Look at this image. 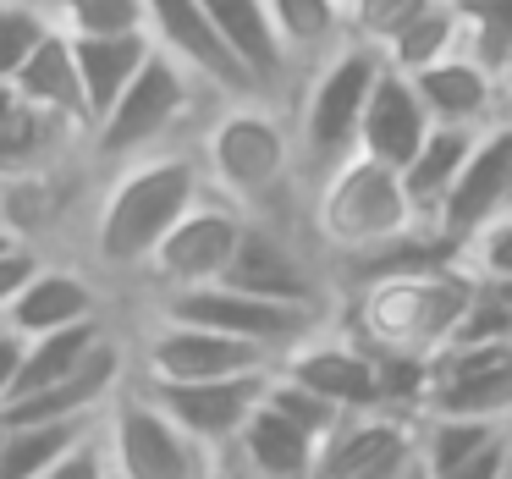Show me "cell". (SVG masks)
Listing matches in <instances>:
<instances>
[{"label": "cell", "instance_id": "obj_1", "mask_svg": "<svg viewBox=\"0 0 512 479\" xmlns=\"http://www.w3.org/2000/svg\"><path fill=\"white\" fill-rule=\"evenodd\" d=\"M210 193L199 166V149H160L111 177L89 215V265L100 276H144L166 232Z\"/></svg>", "mask_w": 512, "mask_h": 479}, {"label": "cell", "instance_id": "obj_2", "mask_svg": "<svg viewBox=\"0 0 512 479\" xmlns=\"http://www.w3.org/2000/svg\"><path fill=\"white\" fill-rule=\"evenodd\" d=\"M474 298V270L463 259L424 270L369 276L336 298V320L380 358H441Z\"/></svg>", "mask_w": 512, "mask_h": 479}, {"label": "cell", "instance_id": "obj_3", "mask_svg": "<svg viewBox=\"0 0 512 479\" xmlns=\"http://www.w3.org/2000/svg\"><path fill=\"white\" fill-rule=\"evenodd\" d=\"M199 166L215 199L237 204L248 221H287L292 204H303L292 122L276 100H221L199 133Z\"/></svg>", "mask_w": 512, "mask_h": 479}, {"label": "cell", "instance_id": "obj_4", "mask_svg": "<svg viewBox=\"0 0 512 479\" xmlns=\"http://www.w3.org/2000/svg\"><path fill=\"white\" fill-rule=\"evenodd\" d=\"M303 232L325 254V265H358L402 237L424 232L397 166H380L369 155H353L325 182H314L303 199Z\"/></svg>", "mask_w": 512, "mask_h": 479}, {"label": "cell", "instance_id": "obj_5", "mask_svg": "<svg viewBox=\"0 0 512 479\" xmlns=\"http://www.w3.org/2000/svg\"><path fill=\"white\" fill-rule=\"evenodd\" d=\"M375 78H380V56L369 45H358V39L303 72L298 105L287 111L303 199H309L314 182H325L336 166H347L358 155V127H364V105H369Z\"/></svg>", "mask_w": 512, "mask_h": 479}, {"label": "cell", "instance_id": "obj_6", "mask_svg": "<svg viewBox=\"0 0 512 479\" xmlns=\"http://www.w3.org/2000/svg\"><path fill=\"white\" fill-rule=\"evenodd\" d=\"M199 89L204 83L193 78L177 56H166V50L155 45V56L144 61V72L122 89V100L89 127V144H83L89 160L122 171L144 155L171 149V138L182 133V122H188L193 105H199Z\"/></svg>", "mask_w": 512, "mask_h": 479}, {"label": "cell", "instance_id": "obj_7", "mask_svg": "<svg viewBox=\"0 0 512 479\" xmlns=\"http://www.w3.org/2000/svg\"><path fill=\"white\" fill-rule=\"evenodd\" d=\"M100 441L116 479H210L215 468V457L138 380H127V391L105 408Z\"/></svg>", "mask_w": 512, "mask_h": 479}, {"label": "cell", "instance_id": "obj_8", "mask_svg": "<svg viewBox=\"0 0 512 479\" xmlns=\"http://www.w3.org/2000/svg\"><path fill=\"white\" fill-rule=\"evenodd\" d=\"M155 314L166 320H188V325H204V331H221V336H237V342L259 347L281 364L298 342H309L314 331L336 320L325 309H298V303H276V298H254L243 287H193V292H166L155 298Z\"/></svg>", "mask_w": 512, "mask_h": 479}, {"label": "cell", "instance_id": "obj_9", "mask_svg": "<svg viewBox=\"0 0 512 479\" xmlns=\"http://www.w3.org/2000/svg\"><path fill=\"white\" fill-rule=\"evenodd\" d=\"M254 369H276V358L237 336L166 320V314H155L144 342L133 347V380H149V386H199V380H232Z\"/></svg>", "mask_w": 512, "mask_h": 479}, {"label": "cell", "instance_id": "obj_10", "mask_svg": "<svg viewBox=\"0 0 512 479\" xmlns=\"http://www.w3.org/2000/svg\"><path fill=\"white\" fill-rule=\"evenodd\" d=\"M243 226H248V215L237 210V204L204 193V199L166 232V243L155 248V259L144 265V281L155 287V298L226 281L232 254H237V243H243Z\"/></svg>", "mask_w": 512, "mask_h": 479}, {"label": "cell", "instance_id": "obj_11", "mask_svg": "<svg viewBox=\"0 0 512 479\" xmlns=\"http://www.w3.org/2000/svg\"><path fill=\"white\" fill-rule=\"evenodd\" d=\"M309 479H424L419 413L402 408L347 413L320 441Z\"/></svg>", "mask_w": 512, "mask_h": 479}, {"label": "cell", "instance_id": "obj_12", "mask_svg": "<svg viewBox=\"0 0 512 479\" xmlns=\"http://www.w3.org/2000/svg\"><path fill=\"white\" fill-rule=\"evenodd\" d=\"M419 413L512 430V342L446 347L441 358H430V391H424Z\"/></svg>", "mask_w": 512, "mask_h": 479}, {"label": "cell", "instance_id": "obj_13", "mask_svg": "<svg viewBox=\"0 0 512 479\" xmlns=\"http://www.w3.org/2000/svg\"><path fill=\"white\" fill-rule=\"evenodd\" d=\"M276 369L292 375L298 386H309L314 397H325L336 413H375V408H386L380 358L369 353L342 320H331L325 331H314L309 342H298Z\"/></svg>", "mask_w": 512, "mask_h": 479}, {"label": "cell", "instance_id": "obj_14", "mask_svg": "<svg viewBox=\"0 0 512 479\" xmlns=\"http://www.w3.org/2000/svg\"><path fill=\"white\" fill-rule=\"evenodd\" d=\"M507 204H512V116H501L496 127H485L474 138V149H468L441 215H435V232L446 243L468 248Z\"/></svg>", "mask_w": 512, "mask_h": 479}, {"label": "cell", "instance_id": "obj_15", "mask_svg": "<svg viewBox=\"0 0 512 479\" xmlns=\"http://www.w3.org/2000/svg\"><path fill=\"white\" fill-rule=\"evenodd\" d=\"M270 375H276V369H254V375H232V380H199V386H149V380H138V386H144L210 457H226L232 441L243 435V424L254 419V408L265 402Z\"/></svg>", "mask_w": 512, "mask_h": 479}, {"label": "cell", "instance_id": "obj_16", "mask_svg": "<svg viewBox=\"0 0 512 479\" xmlns=\"http://www.w3.org/2000/svg\"><path fill=\"white\" fill-rule=\"evenodd\" d=\"M144 17H149V39L166 56H177L210 94H221V100H248L254 94V83L243 78V67L215 34L204 0H144Z\"/></svg>", "mask_w": 512, "mask_h": 479}, {"label": "cell", "instance_id": "obj_17", "mask_svg": "<svg viewBox=\"0 0 512 479\" xmlns=\"http://www.w3.org/2000/svg\"><path fill=\"white\" fill-rule=\"evenodd\" d=\"M105 303H100V281L78 265H39L34 276L23 281V292L12 298V309L0 314L6 331H17L23 342L34 336H50V331H67V325H83V320H100Z\"/></svg>", "mask_w": 512, "mask_h": 479}, {"label": "cell", "instance_id": "obj_18", "mask_svg": "<svg viewBox=\"0 0 512 479\" xmlns=\"http://www.w3.org/2000/svg\"><path fill=\"white\" fill-rule=\"evenodd\" d=\"M424 111H430L435 127H468V133H485L496 127L507 111V94H501V78L490 67H479L474 56H446L435 67H424L413 78Z\"/></svg>", "mask_w": 512, "mask_h": 479}, {"label": "cell", "instance_id": "obj_19", "mask_svg": "<svg viewBox=\"0 0 512 479\" xmlns=\"http://www.w3.org/2000/svg\"><path fill=\"white\" fill-rule=\"evenodd\" d=\"M204 12H210L221 45L232 50V61L243 67V78L254 83L259 100H276L298 78V67L287 61V50L276 39V23H270L265 0H204Z\"/></svg>", "mask_w": 512, "mask_h": 479}, {"label": "cell", "instance_id": "obj_20", "mask_svg": "<svg viewBox=\"0 0 512 479\" xmlns=\"http://www.w3.org/2000/svg\"><path fill=\"white\" fill-rule=\"evenodd\" d=\"M430 127L435 122H430V111H424L413 78H402V72H391L386 61H380V78H375L369 105H364V127H358V155L402 171L419 155L424 138H430Z\"/></svg>", "mask_w": 512, "mask_h": 479}, {"label": "cell", "instance_id": "obj_21", "mask_svg": "<svg viewBox=\"0 0 512 479\" xmlns=\"http://www.w3.org/2000/svg\"><path fill=\"white\" fill-rule=\"evenodd\" d=\"M314 457H320V441L309 430H298L287 413H276L270 402H259L254 419L243 424V435L226 452V463L243 479H309Z\"/></svg>", "mask_w": 512, "mask_h": 479}, {"label": "cell", "instance_id": "obj_22", "mask_svg": "<svg viewBox=\"0 0 512 479\" xmlns=\"http://www.w3.org/2000/svg\"><path fill=\"white\" fill-rule=\"evenodd\" d=\"M17 100L39 105V111L61 116V122L83 127L89 133V100H83V78H78V56H72V34L50 28L39 39V50L28 56V67L17 72Z\"/></svg>", "mask_w": 512, "mask_h": 479}, {"label": "cell", "instance_id": "obj_23", "mask_svg": "<svg viewBox=\"0 0 512 479\" xmlns=\"http://www.w3.org/2000/svg\"><path fill=\"white\" fill-rule=\"evenodd\" d=\"M78 56V78H83V100H89V127L122 100V89L144 72V61L155 56L149 34H100V39H72Z\"/></svg>", "mask_w": 512, "mask_h": 479}, {"label": "cell", "instance_id": "obj_24", "mask_svg": "<svg viewBox=\"0 0 512 479\" xmlns=\"http://www.w3.org/2000/svg\"><path fill=\"white\" fill-rule=\"evenodd\" d=\"M276 39L287 50V61L298 72L320 67L325 56H336L342 45H353L347 34V6L342 0H265Z\"/></svg>", "mask_w": 512, "mask_h": 479}, {"label": "cell", "instance_id": "obj_25", "mask_svg": "<svg viewBox=\"0 0 512 479\" xmlns=\"http://www.w3.org/2000/svg\"><path fill=\"white\" fill-rule=\"evenodd\" d=\"M474 138L479 133H468V127H430L419 155L402 166V188H408V199H413V210H419L424 226H435V215H441V204H446V193H452Z\"/></svg>", "mask_w": 512, "mask_h": 479}, {"label": "cell", "instance_id": "obj_26", "mask_svg": "<svg viewBox=\"0 0 512 479\" xmlns=\"http://www.w3.org/2000/svg\"><path fill=\"white\" fill-rule=\"evenodd\" d=\"M446 56H463V23H457L452 0H424L419 12L391 34V45L380 50V61L402 78H419L424 67H435Z\"/></svg>", "mask_w": 512, "mask_h": 479}, {"label": "cell", "instance_id": "obj_27", "mask_svg": "<svg viewBox=\"0 0 512 479\" xmlns=\"http://www.w3.org/2000/svg\"><path fill=\"white\" fill-rule=\"evenodd\" d=\"M111 325H105V314L100 320H83V325H67V331H50V336H34V342L23 347V369H17V391H12V402L17 397H28V391H39V386H56V380H67L78 364H89L94 353H100L105 342H111Z\"/></svg>", "mask_w": 512, "mask_h": 479}, {"label": "cell", "instance_id": "obj_28", "mask_svg": "<svg viewBox=\"0 0 512 479\" xmlns=\"http://www.w3.org/2000/svg\"><path fill=\"white\" fill-rule=\"evenodd\" d=\"M100 430V419L72 424H0V479H45L72 446Z\"/></svg>", "mask_w": 512, "mask_h": 479}, {"label": "cell", "instance_id": "obj_29", "mask_svg": "<svg viewBox=\"0 0 512 479\" xmlns=\"http://www.w3.org/2000/svg\"><path fill=\"white\" fill-rule=\"evenodd\" d=\"M512 430L479 419H441V413H419V457L424 479H452L463 463H474L479 452H490L496 441H507Z\"/></svg>", "mask_w": 512, "mask_h": 479}, {"label": "cell", "instance_id": "obj_30", "mask_svg": "<svg viewBox=\"0 0 512 479\" xmlns=\"http://www.w3.org/2000/svg\"><path fill=\"white\" fill-rule=\"evenodd\" d=\"M50 23L72 39H100V34H149L144 0H45Z\"/></svg>", "mask_w": 512, "mask_h": 479}, {"label": "cell", "instance_id": "obj_31", "mask_svg": "<svg viewBox=\"0 0 512 479\" xmlns=\"http://www.w3.org/2000/svg\"><path fill=\"white\" fill-rule=\"evenodd\" d=\"M452 6L463 23V56L501 78V67L512 61V0H452Z\"/></svg>", "mask_w": 512, "mask_h": 479}, {"label": "cell", "instance_id": "obj_32", "mask_svg": "<svg viewBox=\"0 0 512 479\" xmlns=\"http://www.w3.org/2000/svg\"><path fill=\"white\" fill-rule=\"evenodd\" d=\"M479 342H512V281H485L474 276V298L457 325L452 347H479Z\"/></svg>", "mask_w": 512, "mask_h": 479}, {"label": "cell", "instance_id": "obj_33", "mask_svg": "<svg viewBox=\"0 0 512 479\" xmlns=\"http://www.w3.org/2000/svg\"><path fill=\"white\" fill-rule=\"evenodd\" d=\"M50 12L45 0H28V6H0V83H17V72L28 67V56L39 50V39L50 34Z\"/></svg>", "mask_w": 512, "mask_h": 479}, {"label": "cell", "instance_id": "obj_34", "mask_svg": "<svg viewBox=\"0 0 512 479\" xmlns=\"http://www.w3.org/2000/svg\"><path fill=\"white\" fill-rule=\"evenodd\" d=\"M342 6H347V34L380 56L391 45V34L419 12L424 0H342Z\"/></svg>", "mask_w": 512, "mask_h": 479}, {"label": "cell", "instance_id": "obj_35", "mask_svg": "<svg viewBox=\"0 0 512 479\" xmlns=\"http://www.w3.org/2000/svg\"><path fill=\"white\" fill-rule=\"evenodd\" d=\"M463 265L485 281H512V204L463 248Z\"/></svg>", "mask_w": 512, "mask_h": 479}, {"label": "cell", "instance_id": "obj_36", "mask_svg": "<svg viewBox=\"0 0 512 479\" xmlns=\"http://www.w3.org/2000/svg\"><path fill=\"white\" fill-rule=\"evenodd\" d=\"M45 479H116L111 457H105V441H100V430H94L83 446H72V452L61 457V463L50 468Z\"/></svg>", "mask_w": 512, "mask_h": 479}, {"label": "cell", "instance_id": "obj_37", "mask_svg": "<svg viewBox=\"0 0 512 479\" xmlns=\"http://www.w3.org/2000/svg\"><path fill=\"white\" fill-rule=\"evenodd\" d=\"M39 265H45V254H39V248H28V243H17L12 254H0V314L12 309V298L23 292V281L34 276Z\"/></svg>", "mask_w": 512, "mask_h": 479}, {"label": "cell", "instance_id": "obj_38", "mask_svg": "<svg viewBox=\"0 0 512 479\" xmlns=\"http://www.w3.org/2000/svg\"><path fill=\"white\" fill-rule=\"evenodd\" d=\"M507 468H512V435H507V441H496L490 452H479L474 463H463L452 479H507Z\"/></svg>", "mask_w": 512, "mask_h": 479}, {"label": "cell", "instance_id": "obj_39", "mask_svg": "<svg viewBox=\"0 0 512 479\" xmlns=\"http://www.w3.org/2000/svg\"><path fill=\"white\" fill-rule=\"evenodd\" d=\"M23 347H28L23 336L0 325V408H6V402H12V391H17V369H23Z\"/></svg>", "mask_w": 512, "mask_h": 479}, {"label": "cell", "instance_id": "obj_40", "mask_svg": "<svg viewBox=\"0 0 512 479\" xmlns=\"http://www.w3.org/2000/svg\"><path fill=\"white\" fill-rule=\"evenodd\" d=\"M17 105H23V100H17V89H12V83H0V127L17 116Z\"/></svg>", "mask_w": 512, "mask_h": 479}, {"label": "cell", "instance_id": "obj_41", "mask_svg": "<svg viewBox=\"0 0 512 479\" xmlns=\"http://www.w3.org/2000/svg\"><path fill=\"white\" fill-rule=\"evenodd\" d=\"M210 479H243V474H237V468H232V463H226V457H215V468H210Z\"/></svg>", "mask_w": 512, "mask_h": 479}, {"label": "cell", "instance_id": "obj_42", "mask_svg": "<svg viewBox=\"0 0 512 479\" xmlns=\"http://www.w3.org/2000/svg\"><path fill=\"white\" fill-rule=\"evenodd\" d=\"M501 94H507V111H512V61L501 67Z\"/></svg>", "mask_w": 512, "mask_h": 479}, {"label": "cell", "instance_id": "obj_43", "mask_svg": "<svg viewBox=\"0 0 512 479\" xmlns=\"http://www.w3.org/2000/svg\"><path fill=\"white\" fill-rule=\"evenodd\" d=\"M12 248H17V237L6 232V226H0V254H12Z\"/></svg>", "mask_w": 512, "mask_h": 479}, {"label": "cell", "instance_id": "obj_44", "mask_svg": "<svg viewBox=\"0 0 512 479\" xmlns=\"http://www.w3.org/2000/svg\"><path fill=\"white\" fill-rule=\"evenodd\" d=\"M0 6H28V0H0Z\"/></svg>", "mask_w": 512, "mask_h": 479}, {"label": "cell", "instance_id": "obj_45", "mask_svg": "<svg viewBox=\"0 0 512 479\" xmlns=\"http://www.w3.org/2000/svg\"><path fill=\"white\" fill-rule=\"evenodd\" d=\"M507 479H512V468H507Z\"/></svg>", "mask_w": 512, "mask_h": 479}]
</instances>
